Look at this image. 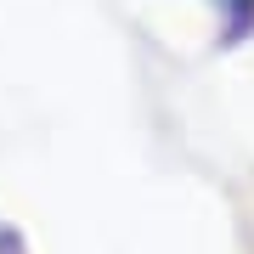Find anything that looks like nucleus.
<instances>
[{"instance_id":"nucleus-1","label":"nucleus","mask_w":254,"mask_h":254,"mask_svg":"<svg viewBox=\"0 0 254 254\" xmlns=\"http://www.w3.org/2000/svg\"><path fill=\"white\" fill-rule=\"evenodd\" d=\"M220 6V17L232 23V34H243V28L254 23V0H215Z\"/></svg>"},{"instance_id":"nucleus-2","label":"nucleus","mask_w":254,"mask_h":254,"mask_svg":"<svg viewBox=\"0 0 254 254\" xmlns=\"http://www.w3.org/2000/svg\"><path fill=\"white\" fill-rule=\"evenodd\" d=\"M0 254H23V249H17V237H11V232H0Z\"/></svg>"}]
</instances>
